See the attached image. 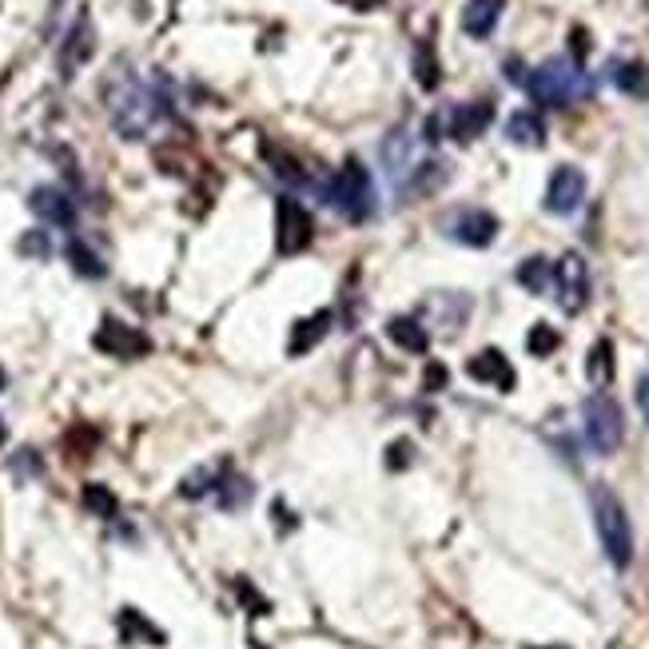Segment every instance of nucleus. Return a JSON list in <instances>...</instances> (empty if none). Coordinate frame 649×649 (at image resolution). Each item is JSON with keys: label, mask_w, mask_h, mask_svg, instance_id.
<instances>
[{"label": "nucleus", "mask_w": 649, "mask_h": 649, "mask_svg": "<svg viewBox=\"0 0 649 649\" xmlns=\"http://www.w3.org/2000/svg\"><path fill=\"white\" fill-rule=\"evenodd\" d=\"M614 84L626 96H638V101H646L649 96V64H641V60H617L614 64Z\"/></svg>", "instance_id": "nucleus-18"}, {"label": "nucleus", "mask_w": 649, "mask_h": 649, "mask_svg": "<svg viewBox=\"0 0 649 649\" xmlns=\"http://www.w3.org/2000/svg\"><path fill=\"white\" fill-rule=\"evenodd\" d=\"M414 72H418V84H423V88H438V60L430 57V45H418V52H414Z\"/></svg>", "instance_id": "nucleus-24"}, {"label": "nucleus", "mask_w": 649, "mask_h": 649, "mask_svg": "<svg viewBox=\"0 0 649 649\" xmlns=\"http://www.w3.org/2000/svg\"><path fill=\"white\" fill-rule=\"evenodd\" d=\"M442 382H447V370L435 363V367L426 370V391H435V387H442Z\"/></svg>", "instance_id": "nucleus-28"}, {"label": "nucleus", "mask_w": 649, "mask_h": 649, "mask_svg": "<svg viewBox=\"0 0 649 649\" xmlns=\"http://www.w3.org/2000/svg\"><path fill=\"white\" fill-rule=\"evenodd\" d=\"M123 634H140V638H152L160 646V641H164V634H160V629H152L148 626V622H140V617H135V610H123Z\"/></svg>", "instance_id": "nucleus-26"}, {"label": "nucleus", "mask_w": 649, "mask_h": 649, "mask_svg": "<svg viewBox=\"0 0 649 649\" xmlns=\"http://www.w3.org/2000/svg\"><path fill=\"white\" fill-rule=\"evenodd\" d=\"M68 259H72V268H76L80 275H88V280H101V275H104V263L96 259V251H92V247H84L80 239H72V244H68Z\"/></svg>", "instance_id": "nucleus-22"}, {"label": "nucleus", "mask_w": 649, "mask_h": 649, "mask_svg": "<svg viewBox=\"0 0 649 649\" xmlns=\"http://www.w3.org/2000/svg\"><path fill=\"white\" fill-rule=\"evenodd\" d=\"M394 467V471H399V467H406V462H411V442H394L391 447V459H387Z\"/></svg>", "instance_id": "nucleus-27"}, {"label": "nucleus", "mask_w": 649, "mask_h": 649, "mask_svg": "<svg viewBox=\"0 0 649 649\" xmlns=\"http://www.w3.org/2000/svg\"><path fill=\"white\" fill-rule=\"evenodd\" d=\"M92 343H96V351H104V355H113V358H140L152 351L144 331H135V327L120 323V319H104Z\"/></svg>", "instance_id": "nucleus-8"}, {"label": "nucleus", "mask_w": 649, "mask_h": 649, "mask_svg": "<svg viewBox=\"0 0 649 649\" xmlns=\"http://www.w3.org/2000/svg\"><path fill=\"white\" fill-rule=\"evenodd\" d=\"M586 375H590L593 387H605V382L614 379V343H610V339H598V343H593Z\"/></svg>", "instance_id": "nucleus-20"}, {"label": "nucleus", "mask_w": 649, "mask_h": 649, "mask_svg": "<svg viewBox=\"0 0 649 649\" xmlns=\"http://www.w3.org/2000/svg\"><path fill=\"white\" fill-rule=\"evenodd\" d=\"M638 403H641V414H646V423H649V370L641 375V382H638Z\"/></svg>", "instance_id": "nucleus-29"}, {"label": "nucleus", "mask_w": 649, "mask_h": 649, "mask_svg": "<svg viewBox=\"0 0 649 649\" xmlns=\"http://www.w3.org/2000/svg\"><path fill=\"white\" fill-rule=\"evenodd\" d=\"M387 335H391V343H399L403 351H411V355H423L426 347H430V335H426V327L418 323V319H391L387 323Z\"/></svg>", "instance_id": "nucleus-17"}, {"label": "nucleus", "mask_w": 649, "mask_h": 649, "mask_svg": "<svg viewBox=\"0 0 649 649\" xmlns=\"http://www.w3.org/2000/svg\"><path fill=\"white\" fill-rule=\"evenodd\" d=\"M24 251H36V256H48V244H45V236L24 239Z\"/></svg>", "instance_id": "nucleus-31"}, {"label": "nucleus", "mask_w": 649, "mask_h": 649, "mask_svg": "<svg viewBox=\"0 0 649 649\" xmlns=\"http://www.w3.org/2000/svg\"><path fill=\"white\" fill-rule=\"evenodd\" d=\"M0 391H4V370H0Z\"/></svg>", "instance_id": "nucleus-33"}, {"label": "nucleus", "mask_w": 649, "mask_h": 649, "mask_svg": "<svg viewBox=\"0 0 649 649\" xmlns=\"http://www.w3.org/2000/svg\"><path fill=\"white\" fill-rule=\"evenodd\" d=\"M327 331H331V311H315L311 319H299V323L292 327V343H287V351H292V355H303V351H311Z\"/></svg>", "instance_id": "nucleus-16"}, {"label": "nucleus", "mask_w": 649, "mask_h": 649, "mask_svg": "<svg viewBox=\"0 0 649 649\" xmlns=\"http://www.w3.org/2000/svg\"><path fill=\"white\" fill-rule=\"evenodd\" d=\"M311 239H315L311 212H307L299 200L283 196V200L275 203V251H280V256H299V251L311 247Z\"/></svg>", "instance_id": "nucleus-6"}, {"label": "nucleus", "mask_w": 649, "mask_h": 649, "mask_svg": "<svg viewBox=\"0 0 649 649\" xmlns=\"http://www.w3.org/2000/svg\"><path fill=\"white\" fill-rule=\"evenodd\" d=\"M558 331H554V327H546V323H534L530 327V335H527V351L530 355H554V351H558Z\"/></svg>", "instance_id": "nucleus-23"}, {"label": "nucleus", "mask_w": 649, "mask_h": 649, "mask_svg": "<svg viewBox=\"0 0 649 649\" xmlns=\"http://www.w3.org/2000/svg\"><path fill=\"white\" fill-rule=\"evenodd\" d=\"M646 4H649V0H646Z\"/></svg>", "instance_id": "nucleus-34"}, {"label": "nucleus", "mask_w": 649, "mask_h": 649, "mask_svg": "<svg viewBox=\"0 0 649 649\" xmlns=\"http://www.w3.org/2000/svg\"><path fill=\"white\" fill-rule=\"evenodd\" d=\"M467 375H471L474 382H486V387H498V391H515V367H510V358L503 355V351H479V355L467 363Z\"/></svg>", "instance_id": "nucleus-12"}, {"label": "nucleus", "mask_w": 649, "mask_h": 649, "mask_svg": "<svg viewBox=\"0 0 649 649\" xmlns=\"http://www.w3.org/2000/svg\"><path fill=\"white\" fill-rule=\"evenodd\" d=\"M108 116H113L120 135L144 140L152 132V123L160 120V96L148 88L144 80L120 72V76L108 80Z\"/></svg>", "instance_id": "nucleus-1"}, {"label": "nucleus", "mask_w": 649, "mask_h": 649, "mask_svg": "<svg viewBox=\"0 0 649 649\" xmlns=\"http://www.w3.org/2000/svg\"><path fill=\"white\" fill-rule=\"evenodd\" d=\"M590 503H593V527H598V538H602L605 558L614 562L617 570H626L629 562H634V530H629L626 506L617 503V494L605 491V486H593Z\"/></svg>", "instance_id": "nucleus-3"}, {"label": "nucleus", "mask_w": 649, "mask_h": 649, "mask_svg": "<svg viewBox=\"0 0 649 649\" xmlns=\"http://www.w3.org/2000/svg\"><path fill=\"white\" fill-rule=\"evenodd\" d=\"M4 435H9V430H4V423H0V447H4Z\"/></svg>", "instance_id": "nucleus-32"}, {"label": "nucleus", "mask_w": 649, "mask_h": 649, "mask_svg": "<svg viewBox=\"0 0 649 649\" xmlns=\"http://www.w3.org/2000/svg\"><path fill=\"white\" fill-rule=\"evenodd\" d=\"M586 438L598 455H614L622 447V435H626V423H622V406L610 399V394H590L586 399Z\"/></svg>", "instance_id": "nucleus-5"}, {"label": "nucleus", "mask_w": 649, "mask_h": 649, "mask_svg": "<svg viewBox=\"0 0 649 649\" xmlns=\"http://www.w3.org/2000/svg\"><path fill=\"white\" fill-rule=\"evenodd\" d=\"M522 84H527L530 96H534L538 104H546V108H566V104L593 96V80L582 72V64H578V60H562V57L538 64Z\"/></svg>", "instance_id": "nucleus-2"}, {"label": "nucleus", "mask_w": 649, "mask_h": 649, "mask_svg": "<svg viewBox=\"0 0 649 649\" xmlns=\"http://www.w3.org/2000/svg\"><path fill=\"white\" fill-rule=\"evenodd\" d=\"M582 200H586V176L578 168H570V164H562L546 184V212L570 215L582 208Z\"/></svg>", "instance_id": "nucleus-9"}, {"label": "nucleus", "mask_w": 649, "mask_h": 649, "mask_svg": "<svg viewBox=\"0 0 649 649\" xmlns=\"http://www.w3.org/2000/svg\"><path fill=\"white\" fill-rule=\"evenodd\" d=\"M554 287H558V303L562 311L578 315L590 299V268L578 251H566V256L554 263Z\"/></svg>", "instance_id": "nucleus-7"}, {"label": "nucleus", "mask_w": 649, "mask_h": 649, "mask_svg": "<svg viewBox=\"0 0 649 649\" xmlns=\"http://www.w3.org/2000/svg\"><path fill=\"white\" fill-rule=\"evenodd\" d=\"M506 135L522 148H542L546 144V123L538 120L534 113H515L506 120Z\"/></svg>", "instance_id": "nucleus-19"}, {"label": "nucleus", "mask_w": 649, "mask_h": 649, "mask_svg": "<svg viewBox=\"0 0 649 649\" xmlns=\"http://www.w3.org/2000/svg\"><path fill=\"white\" fill-rule=\"evenodd\" d=\"M327 203L339 208L347 215L351 224H363L375 215V184H370V172L358 164V160H347L339 176L327 184Z\"/></svg>", "instance_id": "nucleus-4"}, {"label": "nucleus", "mask_w": 649, "mask_h": 649, "mask_svg": "<svg viewBox=\"0 0 649 649\" xmlns=\"http://www.w3.org/2000/svg\"><path fill=\"white\" fill-rule=\"evenodd\" d=\"M28 208H33L45 224H57V227H72V220H76V208H72V200H68L60 188H36Z\"/></svg>", "instance_id": "nucleus-13"}, {"label": "nucleus", "mask_w": 649, "mask_h": 649, "mask_svg": "<svg viewBox=\"0 0 649 649\" xmlns=\"http://www.w3.org/2000/svg\"><path fill=\"white\" fill-rule=\"evenodd\" d=\"M92 48H96V33H92V21H88V16H80L76 28L68 33L64 57H60V68H64V76H72V72H76V68L92 57Z\"/></svg>", "instance_id": "nucleus-15"}, {"label": "nucleus", "mask_w": 649, "mask_h": 649, "mask_svg": "<svg viewBox=\"0 0 649 649\" xmlns=\"http://www.w3.org/2000/svg\"><path fill=\"white\" fill-rule=\"evenodd\" d=\"M339 4H347V9H355V12H370V9H379L382 0H339Z\"/></svg>", "instance_id": "nucleus-30"}, {"label": "nucleus", "mask_w": 649, "mask_h": 649, "mask_svg": "<svg viewBox=\"0 0 649 649\" xmlns=\"http://www.w3.org/2000/svg\"><path fill=\"white\" fill-rule=\"evenodd\" d=\"M491 120H494L491 101L459 104V108H450V116H447V132L455 135L459 144H471V140H479V135L491 128Z\"/></svg>", "instance_id": "nucleus-11"}, {"label": "nucleus", "mask_w": 649, "mask_h": 649, "mask_svg": "<svg viewBox=\"0 0 649 649\" xmlns=\"http://www.w3.org/2000/svg\"><path fill=\"white\" fill-rule=\"evenodd\" d=\"M447 232L450 239H459L467 247H491L494 236H498V220L491 212H482V208H462V212L450 215Z\"/></svg>", "instance_id": "nucleus-10"}, {"label": "nucleus", "mask_w": 649, "mask_h": 649, "mask_svg": "<svg viewBox=\"0 0 649 649\" xmlns=\"http://www.w3.org/2000/svg\"><path fill=\"white\" fill-rule=\"evenodd\" d=\"M518 283L527 287V292H534V295H542L554 283V268H550L546 259L542 256H534V259H527L522 268H518Z\"/></svg>", "instance_id": "nucleus-21"}, {"label": "nucleus", "mask_w": 649, "mask_h": 649, "mask_svg": "<svg viewBox=\"0 0 649 649\" xmlns=\"http://www.w3.org/2000/svg\"><path fill=\"white\" fill-rule=\"evenodd\" d=\"M503 9H506V0H467V9H462V28H467L474 40H486V36L498 28Z\"/></svg>", "instance_id": "nucleus-14"}, {"label": "nucleus", "mask_w": 649, "mask_h": 649, "mask_svg": "<svg viewBox=\"0 0 649 649\" xmlns=\"http://www.w3.org/2000/svg\"><path fill=\"white\" fill-rule=\"evenodd\" d=\"M84 506H92V510H96L101 518L116 515V498L104 491V486H96V482H92V486H84Z\"/></svg>", "instance_id": "nucleus-25"}]
</instances>
